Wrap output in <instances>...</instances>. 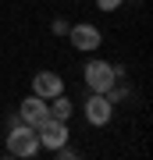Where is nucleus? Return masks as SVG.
<instances>
[{
    "label": "nucleus",
    "instance_id": "nucleus-4",
    "mask_svg": "<svg viewBox=\"0 0 153 160\" xmlns=\"http://www.w3.org/2000/svg\"><path fill=\"white\" fill-rule=\"evenodd\" d=\"M68 39H71V46L79 53H93V50H100L103 32L93 22H75V25H68Z\"/></svg>",
    "mask_w": 153,
    "mask_h": 160
},
{
    "label": "nucleus",
    "instance_id": "nucleus-3",
    "mask_svg": "<svg viewBox=\"0 0 153 160\" xmlns=\"http://www.w3.org/2000/svg\"><path fill=\"white\" fill-rule=\"evenodd\" d=\"M82 78H85V89H89V92H107L114 82H118V75H114V64H110V61L93 57L89 64H85Z\"/></svg>",
    "mask_w": 153,
    "mask_h": 160
},
{
    "label": "nucleus",
    "instance_id": "nucleus-2",
    "mask_svg": "<svg viewBox=\"0 0 153 160\" xmlns=\"http://www.w3.org/2000/svg\"><path fill=\"white\" fill-rule=\"evenodd\" d=\"M36 139H39V149L54 153L57 146H64V142L71 139V128H68V121H61V118H50V114H46L39 125H36Z\"/></svg>",
    "mask_w": 153,
    "mask_h": 160
},
{
    "label": "nucleus",
    "instance_id": "nucleus-10",
    "mask_svg": "<svg viewBox=\"0 0 153 160\" xmlns=\"http://www.w3.org/2000/svg\"><path fill=\"white\" fill-rule=\"evenodd\" d=\"M50 32H54V36H68V22H64V18H54Z\"/></svg>",
    "mask_w": 153,
    "mask_h": 160
},
{
    "label": "nucleus",
    "instance_id": "nucleus-7",
    "mask_svg": "<svg viewBox=\"0 0 153 160\" xmlns=\"http://www.w3.org/2000/svg\"><path fill=\"white\" fill-rule=\"evenodd\" d=\"M46 114H50V110H46V100H43V96H36V92H32V96H25L22 103H18V121H25V125H32V128L39 125Z\"/></svg>",
    "mask_w": 153,
    "mask_h": 160
},
{
    "label": "nucleus",
    "instance_id": "nucleus-6",
    "mask_svg": "<svg viewBox=\"0 0 153 160\" xmlns=\"http://www.w3.org/2000/svg\"><path fill=\"white\" fill-rule=\"evenodd\" d=\"M32 92L36 96H43V100H50V96H57V92H64V78L57 71H36L32 75Z\"/></svg>",
    "mask_w": 153,
    "mask_h": 160
},
{
    "label": "nucleus",
    "instance_id": "nucleus-1",
    "mask_svg": "<svg viewBox=\"0 0 153 160\" xmlns=\"http://www.w3.org/2000/svg\"><path fill=\"white\" fill-rule=\"evenodd\" d=\"M39 153V139H36V128L18 121V125L7 128V157H36Z\"/></svg>",
    "mask_w": 153,
    "mask_h": 160
},
{
    "label": "nucleus",
    "instance_id": "nucleus-8",
    "mask_svg": "<svg viewBox=\"0 0 153 160\" xmlns=\"http://www.w3.org/2000/svg\"><path fill=\"white\" fill-rule=\"evenodd\" d=\"M46 110H50V118L68 121V118H71V110H75V103L64 96V92H57V96H50V100H46Z\"/></svg>",
    "mask_w": 153,
    "mask_h": 160
},
{
    "label": "nucleus",
    "instance_id": "nucleus-9",
    "mask_svg": "<svg viewBox=\"0 0 153 160\" xmlns=\"http://www.w3.org/2000/svg\"><path fill=\"white\" fill-rule=\"evenodd\" d=\"M93 4H96L100 11H118V7L125 4V0H93Z\"/></svg>",
    "mask_w": 153,
    "mask_h": 160
},
{
    "label": "nucleus",
    "instance_id": "nucleus-5",
    "mask_svg": "<svg viewBox=\"0 0 153 160\" xmlns=\"http://www.w3.org/2000/svg\"><path fill=\"white\" fill-rule=\"evenodd\" d=\"M110 118H114L110 96L107 92H89V100H85V121L93 128H103V125H110Z\"/></svg>",
    "mask_w": 153,
    "mask_h": 160
}]
</instances>
